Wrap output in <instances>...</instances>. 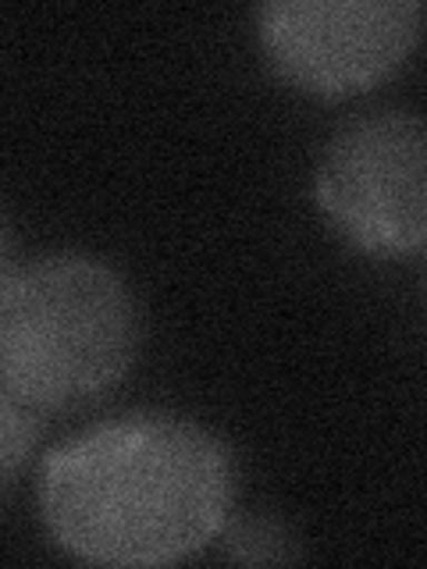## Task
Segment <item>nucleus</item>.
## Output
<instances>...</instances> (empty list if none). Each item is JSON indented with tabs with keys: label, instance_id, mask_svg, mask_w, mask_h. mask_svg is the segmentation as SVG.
<instances>
[{
	"label": "nucleus",
	"instance_id": "1",
	"mask_svg": "<svg viewBox=\"0 0 427 569\" xmlns=\"http://www.w3.org/2000/svg\"><path fill=\"white\" fill-rule=\"evenodd\" d=\"M236 506V459L203 423L171 413L103 420L58 445L40 512L68 556L97 566H171L214 545Z\"/></svg>",
	"mask_w": 427,
	"mask_h": 569
},
{
	"label": "nucleus",
	"instance_id": "2",
	"mask_svg": "<svg viewBox=\"0 0 427 569\" xmlns=\"http://www.w3.org/2000/svg\"><path fill=\"white\" fill-rule=\"evenodd\" d=\"M139 310L97 257L50 253L0 281V378L40 413L115 391L136 363Z\"/></svg>",
	"mask_w": 427,
	"mask_h": 569
},
{
	"label": "nucleus",
	"instance_id": "3",
	"mask_svg": "<svg viewBox=\"0 0 427 569\" xmlns=\"http://www.w3.org/2000/svg\"><path fill=\"white\" fill-rule=\"evenodd\" d=\"M317 207L367 253L414 257L427 239V129L420 114L381 107L346 121L314 178Z\"/></svg>",
	"mask_w": 427,
	"mask_h": 569
},
{
	"label": "nucleus",
	"instance_id": "4",
	"mask_svg": "<svg viewBox=\"0 0 427 569\" xmlns=\"http://www.w3.org/2000/svg\"><path fill=\"white\" fill-rule=\"evenodd\" d=\"M420 0H271L257 36L285 82L352 97L385 82L420 40Z\"/></svg>",
	"mask_w": 427,
	"mask_h": 569
},
{
	"label": "nucleus",
	"instance_id": "5",
	"mask_svg": "<svg viewBox=\"0 0 427 569\" xmlns=\"http://www.w3.org/2000/svg\"><path fill=\"white\" fill-rule=\"evenodd\" d=\"M214 541H221V559L228 562H299L302 545L292 533L289 523L275 520V516H246V520H225L221 533Z\"/></svg>",
	"mask_w": 427,
	"mask_h": 569
},
{
	"label": "nucleus",
	"instance_id": "6",
	"mask_svg": "<svg viewBox=\"0 0 427 569\" xmlns=\"http://www.w3.org/2000/svg\"><path fill=\"white\" fill-rule=\"evenodd\" d=\"M40 435L43 413L26 399H18L4 385V378H0V491L22 477L36 445H40Z\"/></svg>",
	"mask_w": 427,
	"mask_h": 569
},
{
	"label": "nucleus",
	"instance_id": "7",
	"mask_svg": "<svg viewBox=\"0 0 427 569\" xmlns=\"http://www.w3.org/2000/svg\"><path fill=\"white\" fill-rule=\"evenodd\" d=\"M11 267H14V239H11L4 213H0V281L11 274Z\"/></svg>",
	"mask_w": 427,
	"mask_h": 569
}]
</instances>
